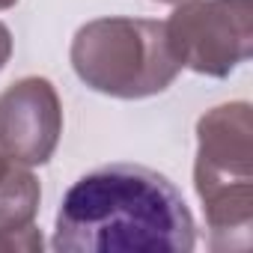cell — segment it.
Listing matches in <instances>:
<instances>
[{
    "mask_svg": "<svg viewBox=\"0 0 253 253\" xmlns=\"http://www.w3.org/2000/svg\"><path fill=\"white\" fill-rule=\"evenodd\" d=\"M12 3H18V0H0V9H9Z\"/></svg>",
    "mask_w": 253,
    "mask_h": 253,
    "instance_id": "52a82bcc",
    "label": "cell"
},
{
    "mask_svg": "<svg viewBox=\"0 0 253 253\" xmlns=\"http://www.w3.org/2000/svg\"><path fill=\"white\" fill-rule=\"evenodd\" d=\"M72 63L92 89L119 98L161 92L179 69L167 42V27L128 18H104L81 27Z\"/></svg>",
    "mask_w": 253,
    "mask_h": 253,
    "instance_id": "7a4b0ae2",
    "label": "cell"
},
{
    "mask_svg": "<svg viewBox=\"0 0 253 253\" xmlns=\"http://www.w3.org/2000/svg\"><path fill=\"white\" fill-rule=\"evenodd\" d=\"M51 244L63 253H191L197 229L167 176L107 164L66 191Z\"/></svg>",
    "mask_w": 253,
    "mask_h": 253,
    "instance_id": "6da1fadb",
    "label": "cell"
},
{
    "mask_svg": "<svg viewBox=\"0 0 253 253\" xmlns=\"http://www.w3.org/2000/svg\"><path fill=\"white\" fill-rule=\"evenodd\" d=\"M9 170H12V167L6 164V155H3V152H0V182H3V179L9 176Z\"/></svg>",
    "mask_w": 253,
    "mask_h": 253,
    "instance_id": "8992f818",
    "label": "cell"
},
{
    "mask_svg": "<svg viewBox=\"0 0 253 253\" xmlns=\"http://www.w3.org/2000/svg\"><path fill=\"white\" fill-rule=\"evenodd\" d=\"M60 134V104L48 81L27 78L0 95V149L21 164H45Z\"/></svg>",
    "mask_w": 253,
    "mask_h": 253,
    "instance_id": "277c9868",
    "label": "cell"
},
{
    "mask_svg": "<svg viewBox=\"0 0 253 253\" xmlns=\"http://www.w3.org/2000/svg\"><path fill=\"white\" fill-rule=\"evenodd\" d=\"M167 42L179 66L203 75H226L247 57L250 0H211L176 9Z\"/></svg>",
    "mask_w": 253,
    "mask_h": 253,
    "instance_id": "3957f363",
    "label": "cell"
},
{
    "mask_svg": "<svg viewBox=\"0 0 253 253\" xmlns=\"http://www.w3.org/2000/svg\"><path fill=\"white\" fill-rule=\"evenodd\" d=\"M9 48H12V42H9V30L0 24V69H3V63H6V57H9Z\"/></svg>",
    "mask_w": 253,
    "mask_h": 253,
    "instance_id": "5b68a950",
    "label": "cell"
}]
</instances>
